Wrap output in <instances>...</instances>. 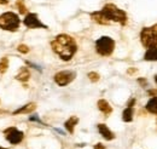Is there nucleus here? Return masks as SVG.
I'll use <instances>...</instances> for the list:
<instances>
[{"mask_svg":"<svg viewBox=\"0 0 157 149\" xmlns=\"http://www.w3.org/2000/svg\"><path fill=\"white\" fill-rule=\"evenodd\" d=\"M4 136L6 138V141L13 146L16 144H20L21 142L24 139V132L23 131L18 130L17 127L15 126H11V127H7L4 130Z\"/></svg>","mask_w":157,"mask_h":149,"instance_id":"obj_6","label":"nucleus"},{"mask_svg":"<svg viewBox=\"0 0 157 149\" xmlns=\"http://www.w3.org/2000/svg\"><path fill=\"white\" fill-rule=\"evenodd\" d=\"M138 83L144 87V86H147V80L146 79H143V78H139L138 79Z\"/></svg>","mask_w":157,"mask_h":149,"instance_id":"obj_23","label":"nucleus"},{"mask_svg":"<svg viewBox=\"0 0 157 149\" xmlns=\"http://www.w3.org/2000/svg\"><path fill=\"white\" fill-rule=\"evenodd\" d=\"M115 40L113 38L103 35L96 41V51L100 56L108 57L111 56L114 50H115Z\"/></svg>","mask_w":157,"mask_h":149,"instance_id":"obj_5","label":"nucleus"},{"mask_svg":"<svg viewBox=\"0 0 157 149\" xmlns=\"http://www.w3.org/2000/svg\"><path fill=\"white\" fill-rule=\"evenodd\" d=\"M146 111L151 114H157V95L156 96H152L149 102L146 103Z\"/></svg>","mask_w":157,"mask_h":149,"instance_id":"obj_15","label":"nucleus"},{"mask_svg":"<svg viewBox=\"0 0 157 149\" xmlns=\"http://www.w3.org/2000/svg\"><path fill=\"white\" fill-rule=\"evenodd\" d=\"M15 79L18 80V81H22V83H27L30 79V72H29V69L27 67H22L20 70H18V73L16 74Z\"/></svg>","mask_w":157,"mask_h":149,"instance_id":"obj_13","label":"nucleus"},{"mask_svg":"<svg viewBox=\"0 0 157 149\" xmlns=\"http://www.w3.org/2000/svg\"><path fill=\"white\" fill-rule=\"evenodd\" d=\"M97 129H98L99 133L103 136V138H105L106 141H113L115 138V133L110 130L105 124H98Z\"/></svg>","mask_w":157,"mask_h":149,"instance_id":"obj_9","label":"nucleus"},{"mask_svg":"<svg viewBox=\"0 0 157 149\" xmlns=\"http://www.w3.org/2000/svg\"><path fill=\"white\" fill-rule=\"evenodd\" d=\"M75 78H76V72L74 70H60L55 74L53 80L58 86H67L70 83H73Z\"/></svg>","mask_w":157,"mask_h":149,"instance_id":"obj_7","label":"nucleus"},{"mask_svg":"<svg viewBox=\"0 0 157 149\" xmlns=\"http://www.w3.org/2000/svg\"><path fill=\"white\" fill-rule=\"evenodd\" d=\"M94 149H105V146L103 144V143H97L94 147H93Z\"/></svg>","mask_w":157,"mask_h":149,"instance_id":"obj_24","label":"nucleus"},{"mask_svg":"<svg viewBox=\"0 0 157 149\" xmlns=\"http://www.w3.org/2000/svg\"><path fill=\"white\" fill-rule=\"evenodd\" d=\"M52 51L62 59V61H70L75 56L78 51V44L75 39L68 34H59L51 41Z\"/></svg>","mask_w":157,"mask_h":149,"instance_id":"obj_1","label":"nucleus"},{"mask_svg":"<svg viewBox=\"0 0 157 149\" xmlns=\"http://www.w3.org/2000/svg\"><path fill=\"white\" fill-rule=\"evenodd\" d=\"M0 149H7V148H5V147H1V146H0Z\"/></svg>","mask_w":157,"mask_h":149,"instance_id":"obj_28","label":"nucleus"},{"mask_svg":"<svg viewBox=\"0 0 157 149\" xmlns=\"http://www.w3.org/2000/svg\"><path fill=\"white\" fill-rule=\"evenodd\" d=\"M23 24L29 28V29H38V28H44V29H47L48 27L46 24H44L39 19V16L34 12H28L25 15V17L23 19Z\"/></svg>","mask_w":157,"mask_h":149,"instance_id":"obj_8","label":"nucleus"},{"mask_svg":"<svg viewBox=\"0 0 157 149\" xmlns=\"http://www.w3.org/2000/svg\"><path fill=\"white\" fill-rule=\"evenodd\" d=\"M144 59L150 62H157V47H149L144 55Z\"/></svg>","mask_w":157,"mask_h":149,"instance_id":"obj_16","label":"nucleus"},{"mask_svg":"<svg viewBox=\"0 0 157 149\" xmlns=\"http://www.w3.org/2000/svg\"><path fill=\"white\" fill-rule=\"evenodd\" d=\"M155 83H156V84H157V74L155 75Z\"/></svg>","mask_w":157,"mask_h":149,"instance_id":"obj_27","label":"nucleus"},{"mask_svg":"<svg viewBox=\"0 0 157 149\" xmlns=\"http://www.w3.org/2000/svg\"><path fill=\"white\" fill-rule=\"evenodd\" d=\"M29 120H30V121H35V123H39V124H44V123L40 120L39 115H32V116L29 118Z\"/></svg>","mask_w":157,"mask_h":149,"instance_id":"obj_22","label":"nucleus"},{"mask_svg":"<svg viewBox=\"0 0 157 149\" xmlns=\"http://www.w3.org/2000/svg\"><path fill=\"white\" fill-rule=\"evenodd\" d=\"M140 42L145 49L157 47V23L151 27H145L141 29Z\"/></svg>","mask_w":157,"mask_h":149,"instance_id":"obj_4","label":"nucleus"},{"mask_svg":"<svg viewBox=\"0 0 157 149\" xmlns=\"http://www.w3.org/2000/svg\"><path fill=\"white\" fill-rule=\"evenodd\" d=\"M100 11H101V14L104 15V17L108 19L109 22L113 21V22L120 23L121 26H126L127 24L128 17H127L126 11L124 10H121L115 4H105Z\"/></svg>","mask_w":157,"mask_h":149,"instance_id":"obj_2","label":"nucleus"},{"mask_svg":"<svg viewBox=\"0 0 157 149\" xmlns=\"http://www.w3.org/2000/svg\"><path fill=\"white\" fill-rule=\"evenodd\" d=\"M17 50H18V52H21V54H28V52L30 51L29 46H28V45H24V44H21V45H18Z\"/></svg>","mask_w":157,"mask_h":149,"instance_id":"obj_21","label":"nucleus"},{"mask_svg":"<svg viewBox=\"0 0 157 149\" xmlns=\"http://www.w3.org/2000/svg\"><path fill=\"white\" fill-rule=\"evenodd\" d=\"M147 92H149V95H151V96H156L157 91H156V90H149Z\"/></svg>","mask_w":157,"mask_h":149,"instance_id":"obj_25","label":"nucleus"},{"mask_svg":"<svg viewBox=\"0 0 157 149\" xmlns=\"http://www.w3.org/2000/svg\"><path fill=\"white\" fill-rule=\"evenodd\" d=\"M9 0H0V5H4V4H7Z\"/></svg>","mask_w":157,"mask_h":149,"instance_id":"obj_26","label":"nucleus"},{"mask_svg":"<svg viewBox=\"0 0 157 149\" xmlns=\"http://www.w3.org/2000/svg\"><path fill=\"white\" fill-rule=\"evenodd\" d=\"M16 7L18 9L20 14H22V15L27 14V6H25V4H24V0H17V1H16Z\"/></svg>","mask_w":157,"mask_h":149,"instance_id":"obj_19","label":"nucleus"},{"mask_svg":"<svg viewBox=\"0 0 157 149\" xmlns=\"http://www.w3.org/2000/svg\"><path fill=\"white\" fill-rule=\"evenodd\" d=\"M91 18H92V21H94L96 23L101 24V26H108L110 23L108 19L104 17V15L101 14V11H94V12H92L91 14Z\"/></svg>","mask_w":157,"mask_h":149,"instance_id":"obj_14","label":"nucleus"},{"mask_svg":"<svg viewBox=\"0 0 157 149\" xmlns=\"http://www.w3.org/2000/svg\"><path fill=\"white\" fill-rule=\"evenodd\" d=\"M88 78H90V80L92 83H97L99 79H100V75L98 73H96V72H90L88 73Z\"/></svg>","mask_w":157,"mask_h":149,"instance_id":"obj_20","label":"nucleus"},{"mask_svg":"<svg viewBox=\"0 0 157 149\" xmlns=\"http://www.w3.org/2000/svg\"><path fill=\"white\" fill-rule=\"evenodd\" d=\"M36 109V103L34 102H30V103H27L24 106L20 107L18 109H16L13 112V115H20V114H30Z\"/></svg>","mask_w":157,"mask_h":149,"instance_id":"obj_10","label":"nucleus"},{"mask_svg":"<svg viewBox=\"0 0 157 149\" xmlns=\"http://www.w3.org/2000/svg\"><path fill=\"white\" fill-rule=\"evenodd\" d=\"M20 16L15 12L7 11L0 15V28L7 32H17L20 28Z\"/></svg>","mask_w":157,"mask_h":149,"instance_id":"obj_3","label":"nucleus"},{"mask_svg":"<svg viewBox=\"0 0 157 149\" xmlns=\"http://www.w3.org/2000/svg\"><path fill=\"white\" fill-rule=\"evenodd\" d=\"M97 106H98L99 111L103 114H105V115H110L113 113V107L109 104V102L106 99H99Z\"/></svg>","mask_w":157,"mask_h":149,"instance_id":"obj_12","label":"nucleus"},{"mask_svg":"<svg viewBox=\"0 0 157 149\" xmlns=\"http://www.w3.org/2000/svg\"><path fill=\"white\" fill-rule=\"evenodd\" d=\"M7 68H9V59H7V57H2L0 59V74L6 73Z\"/></svg>","mask_w":157,"mask_h":149,"instance_id":"obj_18","label":"nucleus"},{"mask_svg":"<svg viewBox=\"0 0 157 149\" xmlns=\"http://www.w3.org/2000/svg\"><path fill=\"white\" fill-rule=\"evenodd\" d=\"M122 120L124 123H131L133 120V107L132 106H127V108L122 113Z\"/></svg>","mask_w":157,"mask_h":149,"instance_id":"obj_17","label":"nucleus"},{"mask_svg":"<svg viewBox=\"0 0 157 149\" xmlns=\"http://www.w3.org/2000/svg\"><path fill=\"white\" fill-rule=\"evenodd\" d=\"M78 116H70L65 123H64V129L68 131L70 135L74 133V130H75V126L78 125Z\"/></svg>","mask_w":157,"mask_h":149,"instance_id":"obj_11","label":"nucleus"}]
</instances>
